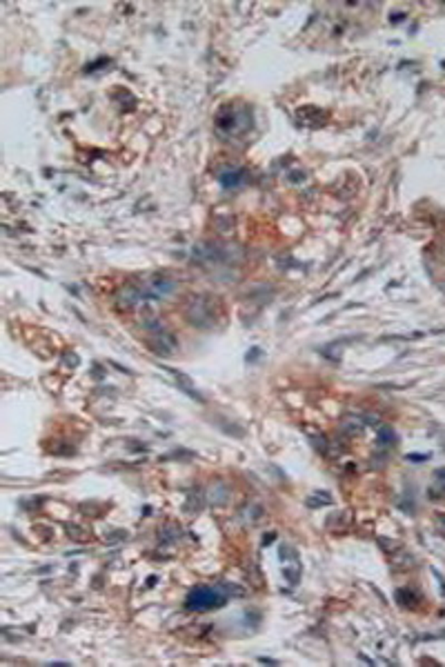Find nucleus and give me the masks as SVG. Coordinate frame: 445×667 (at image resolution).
<instances>
[{"mask_svg": "<svg viewBox=\"0 0 445 667\" xmlns=\"http://www.w3.org/2000/svg\"><path fill=\"white\" fill-rule=\"evenodd\" d=\"M225 601H227L225 588H220V585H203V588H196L189 592L185 605L189 612H209L225 605Z\"/></svg>", "mask_w": 445, "mask_h": 667, "instance_id": "obj_1", "label": "nucleus"}, {"mask_svg": "<svg viewBox=\"0 0 445 667\" xmlns=\"http://www.w3.org/2000/svg\"><path fill=\"white\" fill-rule=\"evenodd\" d=\"M247 180L245 169H238V167H227V169H220L218 174V183L225 187V189H236Z\"/></svg>", "mask_w": 445, "mask_h": 667, "instance_id": "obj_2", "label": "nucleus"}, {"mask_svg": "<svg viewBox=\"0 0 445 667\" xmlns=\"http://www.w3.org/2000/svg\"><path fill=\"white\" fill-rule=\"evenodd\" d=\"M434 476H437V483H441L443 487H445V467H443V470H439L437 474H434Z\"/></svg>", "mask_w": 445, "mask_h": 667, "instance_id": "obj_3", "label": "nucleus"}]
</instances>
